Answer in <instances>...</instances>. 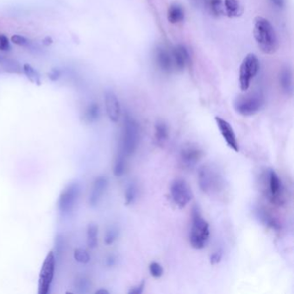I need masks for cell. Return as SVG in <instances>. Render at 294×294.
<instances>
[{
    "mask_svg": "<svg viewBox=\"0 0 294 294\" xmlns=\"http://www.w3.org/2000/svg\"><path fill=\"white\" fill-rule=\"evenodd\" d=\"M198 185L207 195H214L224 187V179L218 169L210 165H203L198 169Z\"/></svg>",
    "mask_w": 294,
    "mask_h": 294,
    "instance_id": "obj_3",
    "label": "cell"
},
{
    "mask_svg": "<svg viewBox=\"0 0 294 294\" xmlns=\"http://www.w3.org/2000/svg\"><path fill=\"white\" fill-rule=\"evenodd\" d=\"M224 12L227 17L231 18L241 17L243 13V8L238 0H225L224 2Z\"/></svg>",
    "mask_w": 294,
    "mask_h": 294,
    "instance_id": "obj_19",
    "label": "cell"
},
{
    "mask_svg": "<svg viewBox=\"0 0 294 294\" xmlns=\"http://www.w3.org/2000/svg\"><path fill=\"white\" fill-rule=\"evenodd\" d=\"M95 294H109L110 292L107 290V289H105V288H100L99 290H97L95 292Z\"/></svg>",
    "mask_w": 294,
    "mask_h": 294,
    "instance_id": "obj_41",
    "label": "cell"
},
{
    "mask_svg": "<svg viewBox=\"0 0 294 294\" xmlns=\"http://www.w3.org/2000/svg\"><path fill=\"white\" fill-rule=\"evenodd\" d=\"M119 229L117 226H111L106 230L104 236V242L106 245H112L118 240L119 236Z\"/></svg>",
    "mask_w": 294,
    "mask_h": 294,
    "instance_id": "obj_29",
    "label": "cell"
},
{
    "mask_svg": "<svg viewBox=\"0 0 294 294\" xmlns=\"http://www.w3.org/2000/svg\"><path fill=\"white\" fill-rule=\"evenodd\" d=\"M210 9L214 16H221L224 12V3L222 0H211L210 1Z\"/></svg>",
    "mask_w": 294,
    "mask_h": 294,
    "instance_id": "obj_31",
    "label": "cell"
},
{
    "mask_svg": "<svg viewBox=\"0 0 294 294\" xmlns=\"http://www.w3.org/2000/svg\"><path fill=\"white\" fill-rule=\"evenodd\" d=\"M264 97L261 93H248L236 97L233 106L235 112L240 115L249 117L259 113L262 106H264Z\"/></svg>",
    "mask_w": 294,
    "mask_h": 294,
    "instance_id": "obj_5",
    "label": "cell"
},
{
    "mask_svg": "<svg viewBox=\"0 0 294 294\" xmlns=\"http://www.w3.org/2000/svg\"><path fill=\"white\" fill-rule=\"evenodd\" d=\"M279 83L282 92L288 96H292L294 93V80L293 72L289 66H285L279 73Z\"/></svg>",
    "mask_w": 294,
    "mask_h": 294,
    "instance_id": "obj_17",
    "label": "cell"
},
{
    "mask_svg": "<svg viewBox=\"0 0 294 294\" xmlns=\"http://www.w3.org/2000/svg\"><path fill=\"white\" fill-rule=\"evenodd\" d=\"M141 139L140 126L136 119L129 114L126 115L122 130V150L126 156H132L138 148Z\"/></svg>",
    "mask_w": 294,
    "mask_h": 294,
    "instance_id": "obj_4",
    "label": "cell"
},
{
    "mask_svg": "<svg viewBox=\"0 0 294 294\" xmlns=\"http://www.w3.org/2000/svg\"><path fill=\"white\" fill-rule=\"evenodd\" d=\"M260 68V61L256 55L249 53L244 57L240 66L239 82L242 92L248 91L252 80L255 79Z\"/></svg>",
    "mask_w": 294,
    "mask_h": 294,
    "instance_id": "obj_8",
    "label": "cell"
},
{
    "mask_svg": "<svg viewBox=\"0 0 294 294\" xmlns=\"http://www.w3.org/2000/svg\"><path fill=\"white\" fill-rule=\"evenodd\" d=\"M172 54L174 69L183 71L190 62V55L188 50L184 45L178 44L173 48Z\"/></svg>",
    "mask_w": 294,
    "mask_h": 294,
    "instance_id": "obj_15",
    "label": "cell"
},
{
    "mask_svg": "<svg viewBox=\"0 0 294 294\" xmlns=\"http://www.w3.org/2000/svg\"><path fill=\"white\" fill-rule=\"evenodd\" d=\"M98 235H99L98 225L91 223L86 229V244L88 246V248L94 249L98 247V243H99Z\"/></svg>",
    "mask_w": 294,
    "mask_h": 294,
    "instance_id": "obj_24",
    "label": "cell"
},
{
    "mask_svg": "<svg viewBox=\"0 0 294 294\" xmlns=\"http://www.w3.org/2000/svg\"><path fill=\"white\" fill-rule=\"evenodd\" d=\"M210 229L198 206L192 209V229L190 232V243L195 249H203L208 243Z\"/></svg>",
    "mask_w": 294,
    "mask_h": 294,
    "instance_id": "obj_2",
    "label": "cell"
},
{
    "mask_svg": "<svg viewBox=\"0 0 294 294\" xmlns=\"http://www.w3.org/2000/svg\"><path fill=\"white\" fill-rule=\"evenodd\" d=\"M105 106L110 120L113 122H118L121 115L120 103L116 94L111 90H107L105 93Z\"/></svg>",
    "mask_w": 294,
    "mask_h": 294,
    "instance_id": "obj_14",
    "label": "cell"
},
{
    "mask_svg": "<svg viewBox=\"0 0 294 294\" xmlns=\"http://www.w3.org/2000/svg\"><path fill=\"white\" fill-rule=\"evenodd\" d=\"M57 260L53 250L47 254L43 261L38 277V294L50 293L56 274Z\"/></svg>",
    "mask_w": 294,
    "mask_h": 294,
    "instance_id": "obj_6",
    "label": "cell"
},
{
    "mask_svg": "<svg viewBox=\"0 0 294 294\" xmlns=\"http://www.w3.org/2000/svg\"><path fill=\"white\" fill-rule=\"evenodd\" d=\"M169 137V126L163 121H158L155 125V138L159 147H163Z\"/></svg>",
    "mask_w": 294,
    "mask_h": 294,
    "instance_id": "obj_20",
    "label": "cell"
},
{
    "mask_svg": "<svg viewBox=\"0 0 294 294\" xmlns=\"http://www.w3.org/2000/svg\"><path fill=\"white\" fill-rule=\"evenodd\" d=\"M258 218L261 219V221L265 225L275 230L280 231L281 229V223L279 222L277 218L272 215L270 212H268L266 209H260L258 210Z\"/></svg>",
    "mask_w": 294,
    "mask_h": 294,
    "instance_id": "obj_22",
    "label": "cell"
},
{
    "mask_svg": "<svg viewBox=\"0 0 294 294\" xmlns=\"http://www.w3.org/2000/svg\"><path fill=\"white\" fill-rule=\"evenodd\" d=\"M126 157L127 156L125 154L122 152V150H120L113 165V175L116 177H122L125 174L126 167H127Z\"/></svg>",
    "mask_w": 294,
    "mask_h": 294,
    "instance_id": "obj_25",
    "label": "cell"
},
{
    "mask_svg": "<svg viewBox=\"0 0 294 294\" xmlns=\"http://www.w3.org/2000/svg\"><path fill=\"white\" fill-rule=\"evenodd\" d=\"M222 257H223V251H222L221 249H219V250H217V251L214 252V253L211 255V257H210V262H211V264H218V263H219V262L221 261Z\"/></svg>",
    "mask_w": 294,
    "mask_h": 294,
    "instance_id": "obj_36",
    "label": "cell"
},
{
    "mask_svg": "<svg viewBox=\"0 0 294 294\" xmlns=\"http://www.w3.org/2000/svg\"><path fill=\"white\" fill-rule=\"evenodd\" d=\"M167 18L169 23L177 24L181 23L185 19V10L183 7L178 3H174L170 4L167 12Z\"/></svg>",
    "mask_w": 294,
    "mask_h": 294,
    "instance_id": "obj_18",
    "label": "cell"
},
{
    "mask_svg": "<svg viewBox=\"0 0 294 294\" xmlns=\"http://www.w3.org/2000/svg\"><path fill=\"white\" fill-rule=\"evenodd\" d=\"M156 62L159 68L164 73H171L174 70L172 54L171 51L165 49L164 47H158L155 54Z\"/></svg>",
    "mask_w": 294,
    "mask_h": 294,
    "instance_id": "obj_16",
    "label": "cell"
},
{
    "mask_svg": "<svg viewBox=\"0 0 294 294\" xmlns=\"http://www.w3.org/2000/svg\"><path fill=\"white\" fill-rule=\"evenodd\" d=\"M53 40L50 37H46L43 40V43L45 46H50V44H52Z\"/></svg>",
    "mask_w": 294,
    "mask_h": 294,
    "instance_id": "obj_40",
    "label": "cell"
},
{
    "mask_svg": "<svg viewBox=\"0 0 294 294\" xmlns=\"http://www.w3.org/2000/svg\"><path fill=\"white\" fill-rule=\"evenodd\" d=\"M117 263V257L114 255H110L106 257V265L108 268L114 267Z\"/></svg>",
    "mask_w": 294,
    "mask_h": 294,
    "instance_id": "obj_38",
    "label": "cell"
},
{
    "mask_svg": "<svg viewBox=\"0 0 294 294\" xmlns=\"http://www.w3.org/2000/svg\"><path fill=\"white\" fill-rule=\"evenodd\" d=\"M270 2L278 9H283L286 5V0H270Z\"/></svg>",
    "mask_w": 294,
    "mask_h": 294,
    "instance_id": "obj_39",
    "label": "cell"
},
{
    "mask_svg": "<svg viewBox=\"0 0 294 294\" xmlns=\"http://www.w3.org/2000/svg\"><path fill=\"white\" fill-rule=\"evenodd\" d=\"M23 72L30 82L36 84L37 86H40L42 84V79H41L39 72L30 64L23 65Z\"/></svg>",
    "mask_w": 294,
    "mask_h": 294,
    "instance_id": "obj_27",
    "label": "cell"
},
{
    "mask_svg": "<svg viewBox=\"0 0 294 294\" xmlns=\"http://www.w3.org/2000/svg\"><path fill=\"white\" fill-rule=\"evenodd\" d=\"M61 74H62V72L59 68H53L50 71V73H48V77L51 81L55 82V81H57V80L60 79Z\"/></svg>",
    "mask_w": 294,
    "mask_h": 294,
    "instance_id": "obj_35",
    "label": "cell"
},
{
    "mask_svg": "<svg viewBox=\"0 0 294 294\" xmlns=\"http://www.w3.org/2000/svg\"><path fill=\"white\" fill-rule=\"evenodd\" d=\"M203 157V151L195 144H186L180 151V162L185 169L194 168Z\"/></svg>",
    "mask_w": 294,
    "mask_h": 294,
    "instance_id": "obj_10",
    "label": "cell"
},
{
    "mask_svg": "<svg viewBox=\"0 0 294 294\" xmlns=\"http://www.w3.org/2000/svg\"><path fill=\"white\" fill-rule=\"evenodd\" d=\"M80 192L81 187L78 181L71 182L62 190L57 202V207L61 215H68L73 212L79 199Z\"/></svg>",
    "mask_w": 294,
    "mask_h": 294,
    "instance_id": "obj_7",
    "label": "cell"
},
{
    "mask_svg": "<svg viewBox=\"0 0 294 294\" xmlns=\"http://www.w3.org/2000/svg\"><path fill=\"white\" fill-rule=\"evenodd\" d=\"M73 288L77 294H88L92 288V281L86 275H78L73 281Z\"/></svg>",
    "mask_w": 294,
    "mask_h": 294,
    "instance_id": "obj_23",
    "label": "cell"
},
{
    "mask_svg": "<svg viewBox=\"0 0 294 294\" xmlns=\"http://www.w3.org/2000/svg\"><path fill=\"white\" fill-rule=\"evenodd\" d=\"M149 271L153 277L160 278L162 277L163 275V268H162V265L156 262V261H153L149 265Z\"/></svg>",
    "mask_w": 294,
    "mask_h": 294,
    "instance_id": "obj_32",
    "label": "cell"
},
{
    "mask_svg": "<svg viewBox=\"0 0 294 294\" xmlns=\"http://www.w3.org/2000/svg\"><path fill=\"white\" fill-rule=\"evenodd\" d=\"M73 258L77 262H79L80 264H87L91 261V256H90L89 253L84 248L74 249Z\"/></svg>",
    "mask_w": 294,
    "mask_h": 294,
    "instance_id": "obj_30",
    "label": "cell"
},
{
    "mask_svg": "<svg viewBox=\"0 0 294 294\" xmlns=\"http://www.w3.org/2000/svg\"><path fill=\"white\" fill-rule=\"evenodd\" d=\"M11 44L10 39L5 35H0V50L1 51H10Z\"/></svg>",
    "mask_w": 294,
    "mask_h": 294,
    "instance_id": "obj_34",
    "label": "cell"
},
{
    "mask_svg": "<svg viewBox=\"0 0 294 294\" xmlns=\"http://www.w3.org/2000/svg\"><path fill=\"white\" fill-rule=\"evenodd\" d=\"M173 200L180 208L185 207L192 200V192L188 184L181 178L176 179L170 187Z\"/></svg>",
    "mask_w": 294,
    "mask_h": 294,
    "instance_id": "obj_9",
    "label": "cell"
},
{
    "mask_svg": "<svg viewBox=\"0 0 294 294\" xmlns=\"http://www.w3.org/2000/svg\"><path fill=\"white\" fill-rule=\"evenodd\" d=\"M146 282L144 280H142V282L134 288H131L128 293L129 294H141L144 291V288H145Z\"/></svg>",
    "mask_w": 294,
    "mask_h": 294,
    "instance_id": "obj_37",
    "label": "cell"
},
{
    "mask_svg": "<svg viewBox=\"0 0 294 294\" xmlns=\"http://www.w3.org/2000/svg\"><path fill=\"white\" fill-rule=\"evenodd\" d=\"M254 37L260 50L267 55H273L279 49L277 33L271 23L263 17L254 20Z\"/></svg>",
    "mask_w": 294,
    "mask_h": 294,
    "instance_id": "obj_1",
    "label": "cell"
},
{
    "mask_svg": "<svg viewBox=\"0 0 294 294\" xmlns=\"http://www.w3.org/2000/svg\"><path fill=\"white\" fill-rule=\"evenodd\" d=\"M11 42L14 44H16V45L23 47L27 46L30 43V41L27 39L26 37L21 36V35H14V36H12V37H11Z\"/></svg>",
    "mask_w": 294,
    "mask_h": 294,
    "instance_id": "obj_33",
    "label": "cell"
},
{
    "mask_svg": "<svg viewBox=\"0 0 294 294\" xmlns=\"http://www.w3.org/2000/svg\"><path fill=\"white\" fill-rule=\"evenodd\" d=\"M138 185L136 182H130L127 185L124 192L126 205H132L133 203H135L138 197Z\"/></svg>",
    "mask_w": 294,
    "mask_h": 294,
    "instance_id": "obj_26",
    "label": "cell"
},
{
    "mask_svg": "<svg viewBox=\"0 0 294 294\" xmlns=\"http://www.w3.org/2000/svg\"><path fill=\"white\" fill-rule=\"evenodd\" d=\"M216 122L218 125V129L221 133L223 138L225 140L227 145L235 152H239L240 147L238 144L237 138L235 136V132L233 130L232 125L229 123L225 119L221 118L219 117H216Z\"/></svg>",
    "mask_w": 294,
    "mask_h": 294,
    "instance_id": "obj_12",
    "label": "cell"
},
{
    "mask_svg": "<svg viewBox=\"0 0 294 294\" xmlns=\"http://www.w3.org/2000/svg\"><path fill=\"white\" fill-rule=\"evenodd\" d=\"M100 107L99 104L92 103L89 106L86 107L84 114H83V122L86 124H92L96 122L100 118Z\"/></svg>",
    "mask_w": 294,
    "mask_h": 294,
    "instance_id": "obj_21",
    "label": "cell"
},
{
    "mask_svg": "<svg viewBox=\"0 0 294 294\" xmlns=\"http://www.w3.org/2000/svg\"><path fill=\"white\" fill-rule=\"evenodd\" d=\"M65 251H66V240L62 235H57L55 238V248L53 250L57 260H59L62 257Z\"/></svg>",
    "mask_w": 294,
    "mask_h": 294,
    "instance_id": "obj_28",
    "label": "cell"
},
{
    "mask_svg": "<svg viewBox=\"0 0 294 294\" xmlns=\"http://www.w3.org/2000/svg\"><path fill=\"white\" fill-rule=\"evenodd\" d=\"M268 196L273 204H282V185L280 177L273 169L268 172Z\"/></svg>",
    "mask_w": 294,
    "mask_h": 294,
    "instance_id": "obj_13",
    "label": "cell"
},
{
    "mask_svg": "<svg viewBox=\"0 0 294 294\" xmlns=\"http://www.w3.org/2000/svg\"><path fill=\"white\" fill-rule=\"evenodd\" d=\"M108 185H109V181H108V178H106V176H98L94 179L93 186L90 192L89 198H88V204L91 207L94 208L99 205L103 196L106 193Z\"/></svg>",
    "mask_w": 294,
    "mask_h": 294,
    "instance_id": "obj_11",
    "label": "cell"
}]
</instances>
